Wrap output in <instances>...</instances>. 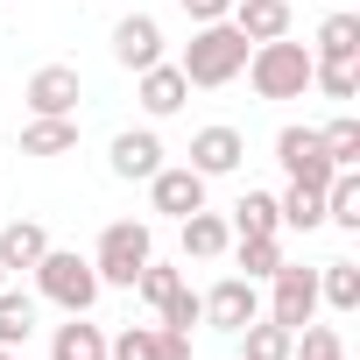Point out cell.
<instances>
[{"label": "cell", "instance_id": "1", "mask_svg": "<svg viewBox=\"0 0 360 360\" xmlns=\"http://www.w3.org/2000/svg\"><path fill=\"white\" fill-rule=\"evenodd\" d=\"M248 36L233 29V22H198L191 29V43H184V57H176V71H184L198 92H219V85H233L240 71H248Z\"/></svg>", "mask_w": 360, "mask_h": 360}, {"label": "cell", "instance_id": "2", "mask_svg": "<svg viewBox=\"0 0 360 360\" xmlns=\"http://www.w3.org/2000/svg\"><path fill=\"white\" fill-rule=\"evenodd\" d=\"M248 85L255 99H304L311 92V50L276 36V43H255L248 50Z\"/></svg>", "mask_w": 360, "mask_h": 360}, {"label": "cell", "instance_id": "3", "mask_svg": "<svg viewBox=\"0 0 360 360\" xmlns=\"http://www.w3.org/2000/svg\"><path fill=\"white\" fill-rule=\"evenodd\" d=\"M29 276H36V297H50V304H57L64 318H71V311H92V304H99V269H92V255L50 248V255H43V262H36Z\"/></svg>", "mask_w": 360, "mask_h": 360}, {"label": "cell", "instance_id": "4", "mask_svg": "<svg viewBox=\"0 0 360 360\" xmlns=\"http://www.w3.org/2000/svg\"><path fill=\"white\" fill-rule=\"evenodd\" d=\"M148 255H155L148 219H113V226L99 233V248H92L99 290H134V276H141V262H148Z\"/></svg>", "mask_w": 360, "mask_h": 360}, {"label": "cell", "instance_id": "5", "mask_svg": "<svg viewBox=\"0 0 360 360\" xmlns=\"http://www.w3.org/2000/svg\"><path fill=\"white\" fill-rule=\"evenodd\" d=\"M269 318L276 325H311L318 318V269H304V262H283L276 276H269Z\"/></svg>", "mask_w": 360, "mask_h": 360}, {"label": "cell", "instance_id": "6", "mask_svg": "<svg viewBox=\"0 0 360 360\" xmlns=\"http://www.w3.org/2000/svg\"><path fill=\"white\" fill-rule=\"evenodd\" d=\"M276 162L290 169V184H311V191L332 184V155H325L318 127H283V134H276Z\"/></svg>", "mask_w": 360, "mask_h": 360}, {"label": "cell", "instance_id": "7", "mask_svg": "<svg viewBox=\"0 0 360 360\" xmlns=\"http://www.w3.org/2000/svg\"><path fill=\"white\" fill-rule=\"evenodd\" d=\"M198 311H205V325H219V332H240L248 318H262V290H255L248 276H219V283L198 297Z\"/></svg>", "mask_w": 360, "mask_h": 360}, {"label": "cell", "instance_id": "8", "mask_svg": "<svg viewBox=\"0 0 360 360\" xmlns=\"http://www.w3.org/2000/svg\"><path fill=\"white\" fill-rule=\"evenodd\" d=\"M148 205H155L162 219H191V212L205 205V176H198L191 162H176V169L162 162V169L148 176Z\"/></svg>", "mask_w": 360, "mask_h": 360}, {"label": "cell", "instance_id": "9", "mask_svg": "<svg viewBox=\"0 0 360 360\" xmlns=\"http://www.w3.org/2000/svg\"><path fill=\"white\" fill-rule=\"evenodd\" d=\"M29 113H43V120H57V113H78V99H85V78H78V64H43L36 78H29Z\"/></svg>", "mask_w": 360, "mask_h": 360}, {"label": "cell", "instance_id": "10", "mask_svg": "<svg viewBox=\"0 0 360 360\" xmlns=\"http://www.w3.org/2000/svg\"><path fill=\"white\" fill-rule=\"evenodd\" d=\"M134 99H141V113H148V120H169V113H184V99H191V78H184V71H176V64L162 57V64L134 71Z\"/></svg>", "mask_w": 360, "mask_h": 360}, {"label": "cell", "instance_id": "11", "mask_svg": "<svg viewBox=\"0 0 360 360\" xmlns=\"http://www.w3.org/2000/svg\"><path fill=\"white\" fill-rule=\"evenodd\" d=\"M240 155H248V141H240V127H226V120H212V127L191 134V169L205 176V184H212V176H233Z\"/></svg>", "mask_w": 360, "mask_h": 360}, {"label": "cell", "instance_id": "12", "mask_svg": "<svg viewBox=\"0 0 360 360\" xmlns=\"http://www.w3.org/2000/svg\"><path fill=\"white\" fill-rule=\"evenodd\" d=\"M113 64H120V71L162 64V22H155V15H120V22H113Z\"/></svg>", "mask_w": 360, "mask_h": 360}, {"label": "cell", "instance_id": "13", "mask_svg": "<svg viewBox=\"0 0 360 360\" xmlns=\"http://www.w3.org/2000/svg\"><path fill=\"white\" fill-rule=\"evenodd\" d=\"M106 360H191V339L162 325H127L120 339H106Z\"/></svg>", "mask_w": 360, "mask_h": 360}, {"label": "cell", "instance_id": "14", "mask_svg": "<svg viewBox=\"0 0 360 360\" xmlns=\"http://www.w3.org/2000/svg\"><path fill=\"white\" fill-rule=\"evenodd\" d=\"M106 162H113V176H127V184H148V176L162 169V141L148 127H127V134H113Z\"/></svg>", "mask_w": 360, "mask_h": 360}, {"label": "cell", "instance_id": "15", "mask_svg": "<svg viewBox=\"0 0 360 360\" xmlns=\"http://www.w3.org/2000/svg\"><path fill=\"white\" fill-rule=\"evenodd\" d=\"M248 43H276L290 36V0H233V15H226Z\"/></svg>", "mask_w": 360, "mask_h": 360}, {"label": "cell", "instance_id": "16", "mask_svg": "<svg viewBox=\"0 0 360 360\" xmlns=\"http://www.w3.org/2000/svg\"><path fill=\"white\" fill-rule=\"evenodd\" d=\"M43 255H50V233H43L36 219H8V226H0V269H8V276L36 269Z\"/></svg>", "mask_w": 360, "mask_h": 360}, {"label": "cell", "instance_id": "17", "mask_svg": "<svg viewBox=\"0 0 360 360\" xmlns=\"http://www.w3.org/2000/svg\"><path fill=\"white\" fill-rule=\"evenodd\" d=\"M176 226H184V255H191V262H219V255L233 248V226H226L219 212H205V205H198L191 219H176Z\"/></svg>", "mask_w": 360, "mask_h": 360}, {"label": "cell", "instance_id": "18", "mask_svg": "<svg viewBox=\"0 0 360 360\" xmlns=\"http://www.w3.org/2000/svg\"><path fill=\"white\" fill-rule=\"evenodd\" d=\"M318 64H360V15H325L318 22V50H311Z\"/></svg>", "mask_w": 360, "mask_h": 360}, {"label": "cell", "instance_id": "19", "mask_svg": "<svg viewBox=\"0 0 360 360\" xmlns=\"http://www.w3.org/2000/svg\"><path fill=\"white\" fill-rule=\"evenodd\" d=\"M50 360H106V332L85 325V311H71V325L50 332Z\"/></svg>", "mask_w": 360, "mask_h": 360}, {"label": "cell", "instance_id": "20", "mask_svg": "<svg viewBox=\"0 0 360 360\" xmlns=\"http://www.w3.org/2000/svg\"><path fill=\"white\" fill-rule=\"evenodd\" d=\"M64 148H78V113H57V120H29L22 127V155H64Z\"/></svg>", "mask_w": 360, "mask_h": 360}, {"label": "cell", "instance_id": "21", "mask_svg": "<svg viewBox=\"0 0 360 360\" xmlns=\"http://www.w3.org/2000/svg\"><path fill=\"white\" fill-rule=\"evenodd\" d=\"M233 262L248 269V283H269L283 269V233H233Z\"/></svg>", "mask_w": 360, "mask_h": 360}, {"label": "cell", "instance_id": "22", "mask_svg": "<svg viewBox=\"0 0 360 360\" xmlns=\"http://www.w3.org/2000/svg\"><path fill=\"white\" fill-rule=\"evenodd\" d=\"M233 339H240V360H290V339H297V332L276 325V318H248Z\"/></svg>", "mask_w": 360, "mask_h": 360}, {"label": "cell", "instance_id": "23", "mask_svg": "<svg viewBox=\"0 0 360 360\" xmlns=\"http://www.w3.org/2000/svg\"><path fill=\"white\" fill-rule=\"evenodd\" d=\"M325 226L360 233V169H332V184H325Z\"/></svg>", "mask_w": 360, "mask_h": 360}, {"label": "cell", "instance_id": "24", "mask_svg": "<svg viewBox=\"0 0 360 360\" xmlns=\"http://www.w3.org/2000/svg\"><path fill=\"white\" fill-rule=\"evenodd\" d=\"M276 212H283V226H290V233H318V226H325V191L290 184V191L276 198Z\"/></svg>", "mask_w": 360, "mask_h": 360}, {"label": "cell", "instance_id": "25", "mask_svg": "<svg viewBox=\"0 0 360 360\" xmlns=\"http://www.w3.org/2000/svg\"><path fill=\"white\" fill-rule=\"evenodd\" d=\"M318 304H332L339 318L360 311V269H353V262H325V269H318Z\"/></svg>", "mask_w": 360, "mask_h": 360}, {"label": "cell", "instance_id": "26", "mask_svg": "<svg viewBox=\"0 0 360 360\" xmlns=\"http://www.w3.org/2000/svg\"><path fill=\"white\" fill-rule=\"evenodd\" d=\"M233 233H283V212H276V191H248L226 219Z\"/></svg>", "mask_w": 360, "mask_h": 360}, {"label": "cell", "instance_id": "27", "mask_svg": "<svg viewBox=\"0 0 360 360\" xmlns=\"http://www.w3.org/2000/svg\"><path fill=\"white\" fill-rule=\"evenodd\" d=\"M176 290H184V276H176L169 262H155V255H148V262H141V276H134V297H141L148 311H162Z\"/></svg>", "mask_w": 360, "mask_h": 360}, {"label": "cell", "instance_id": "28", "mask_svg": "<svg viewBox=\"0 0 360 360\" xmlns=\"http://www.w3.org/2000/svg\"><path fill=\"white\" fill-rule=\"evenodd\" d=\"M29 332H36V297L0 290V346H22Z\"/></svg>", "mask_w": 360, "mask_h": 360}, {"label": "cell", "instance_id": "29", "mask_svg": "<svg viewBox=\"0 0 360 360\" xmlns=\"http://www.w3.org/2000/svg\"><path fill=\"white\" fill-rule=\"evenodd\" d=\"M318 141H325L332 169H353V162H360V120H353V113H339L332 127H318Z\"/></svg>", "mask_w": 360, "mask_h": 360}, {"label": "cell", "instance_id": "30", "mask_svg": "<svg viewBox=\"0 0 360 360\" xmlns=\"http://www.w3.org/2000/svg\"><path fill=\"white\" fill-rule=\"evenodd\" d=\"M290 360H346V346H339V325H297V339H290Z\"/></svg>", "mask_w": 360, "mask_h": 360}, {"label": "cell", "instance_id": "31", "mask_svg": "<svg viewBox=\"0 0 360 360\" xmlns=\"http://www.w3.org/2000/svg\"><path fill=\"white\" fill-rule=\"evenodd\" d=\"M311 85L346 106V99H360V64H318V57H311Z\"/></svg>", "mask_w": 360, "mask_h": 360}, {"label": "cell", "instance_id": "32", "mask_svg": "<svg viewBox=\"0 0 360 360\" xmlns=\"http://www.w3.org/2000/svg\"><path fill=\"white\" fill-rule=\"evenodd\" d=\"M155 325H162V332H184V339H191V325H205V311H198V290H176V297L155 311Z\"/></svg>", "mask_w": 360, "mask_h": 360}, {"label": "cell", "instance_id": "33", "mask_svg": "<svg viewBox=\"0 0 360 360\" xmlns=\"http://www.w3.org/2000/svg\"><path fill=\"white\" fill-rule=\"evenodd\" d=\"M184 15H191V29H198V22H226L233 0H184Z\"/></svg>", "mask_w": 360, "mask_h": 360}, {"label": "cell", "instance_id": "34", "mask_svg": "<svg viewBox=\"0 0 360 360\" xmlns=\"http://www.w3.org/2000/svg\"><path fill=\"white\" fill-rule=\"evenodd\" d=\"M0 360H15V346H0Z\"/></svg>", "mask_w": 360, "mask_h": 360}, {"label": "cell", "instance_id": "35", "mask_svg": "<svg viewBox=\"0 0 360 360\" xmlns=\"http://www.w3.org/2000/svg\"><path fill=\"white\" fill-rule=\"evenodd\" d=\"M0 290H8V269H0Z\"/></svg>", "mask_w": 360, "mask_h": 360}]
</instances>
